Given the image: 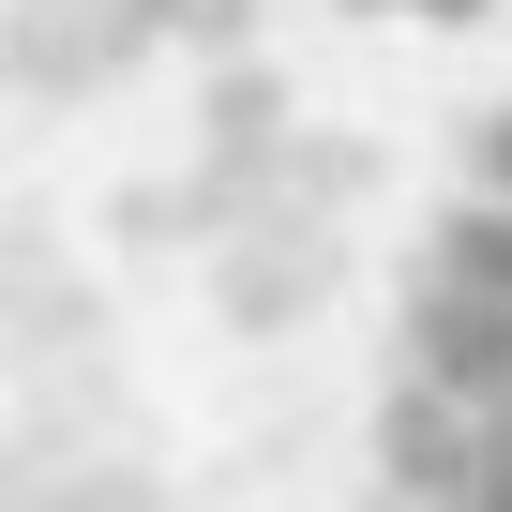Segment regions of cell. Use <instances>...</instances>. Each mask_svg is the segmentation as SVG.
I'll use <instances>...</instances> for the list:
<instances>
[{
    "label": "cell",
    "instance_id": "obj_1",
    "mask_svg": "<svg viewBox=\"0 0 512 512\" xmlns=\"http://www.w3.org/2000/svg\"><path fill=\"white\" fill-rule=\"evenodd\" d=\"M317 302H332V211L272 196L256 226L211 241V317H226V332H302Z\"/></svg>",
    "mask_w": 512,
    "mask_h": 512
},
{
    "label": "cell",
    "instance_id": "obj_3",
    "mask_svg": "<svg viewBox=\"0 0 512 512\" xmlns=\"http://www.w3.org/2000/svg\"><path fill=\"white\" fill-rule=\"evenodd\" d=\"M166 46L151 0H16V31H0V61H16V91H106Z\"/></svg>",
    "mask_w": 512,
    "mask_h": 512
},
{
    "label": "cell",
    "instance_id": "obj_2",
    "mask_svg": "<svg viewBox=\"0 0 512 512\" xmlns=\"http://www.w3.org/2000/svg\"><path fill=\"white\" fill-rule=\"evenodd\" d=\"M377 482L392 497H497V407L407 362V392L377 407Z\"/></svg>",
    "mask_w": 512,
    "mask_h": 512
},
{
    "label": "cell",
    "instance_id": "obj_4",
    "mask_svg": "<svg viewBox=\"0 0 512 512\" xmlns=\"http://www.w3.org/2000/svg\"><path fill=\"white\" fill-rule=\"evenodd\" d=\"M407 362L482 392V407H512V287H422L407 272Z\"/></svg>",
    "mask_w": 512,
    "mask_h": 512
},
{
    "label": "cell",
    "instance_id": "obj_8",
    "mask_svg": "<svg viewBox=\"0 0 512 512\" xmlns=\"http://www.w3.org/2000/svg\"><path fill=\"white\" fill-rule=\"evenodd\" d=\"M347 16H437V31H467V16H497V0H347Z\"/></svg>",
    "mask_w": 512,
    "mask_h": 512
},
{
    "label": "cell",
    "instance_id": "obj_7",
    "mask_svg": "<svg viewBox=\"0 0 512 512\" xmlns=\"http://www.w3.org/2000/svg\"><path fill=\"white\" fill-rule=\"evenodd\" d=\"M467 181H482V196H512V91L467 121Z\"/></svg>",
    "mask_w": 512,
    "mask_h": 512
},
{
    "label": "cell",
    "instance_id": "obj_5",
    "mask_svg": "<svg viewBox=\"0 0 512 512\" xmlns=\"http://www.w3.org/2000/svg\"><path fill=\"white\" fill-rule=\"evenodd\" d=\"M302 121H287V76L256 61V46H226L211 76H196V151H287Z\"/></svg>",
    "mask_w": 512,
    "mask_h": 512
},
{
    "label": "cell",
    "instance_id": "obj_6",
    "mask_svg": "<svg viewBox=\"0 0 512 512\" xmlns=\"http://www.w3.org/2000/svg\"><path fill=\"white\" fill-rule=\"evenodd\" d=\"M362 181H377V151H362V136H287V196H302V211H347Z\"/></svg>",
    "mask_w": 512,
    "mask_h": 512
}]
</instances>
